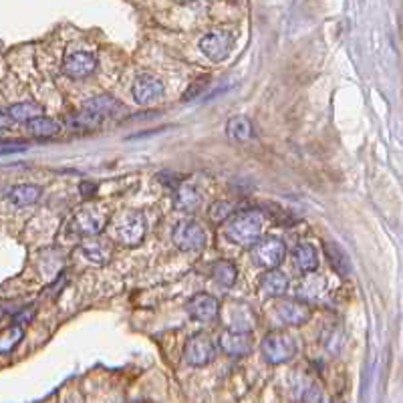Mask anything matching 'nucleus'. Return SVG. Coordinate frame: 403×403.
Returning a JSON list of instances; mask_svg holds the SVG:
<instances>
[{
	"mask_svg": "<svg viewBox=\"0 0 403 403\" xmlns=\"http://www.w3.org/2000/svg\"><path fill=\"white\" fill-rule=\"evenodd\" d=\"M262 232V214L254 208L232 214L226 222L224 234L236 246H254L260 240Z\"/></svg>",
	"mask_w": 403,
	"mask_h": 403,
	"instance_id": "nucleus-1",
	"label": "nucleus"
},
{
	"mask_svg": "<svg viewBox=\"0 0 403 403\" xmlns=\"http://www.w3.org/2000/svg\"><path fill=\"white\" fill-rule=\"evenodd\" d=\"M107 232H109V238L117 244L137 246L148 232V222L139 210H123L111 218Z\"/></svg>",
	"mask_w": 403,
	"mask_h": 403,
	"instance_id": "nucleus-2",
	"label": "nucleus"
},
{
	"mask_svg": "<svg viewBox=\"0 0 403 403\" xmlns=\"http://www.w3.org/2000/svg\"><path fill=\"white\" fill-rule=\"evenodd\" d=\"M111 218L107 208L99 206V204H87L81 210L75 212V216L69 220L67 224V232L71 234V238H91V236H99L103 230H107Z\"/></svg>",
	"mask_w": 403,
	"mask_h": 403,
	"instance_id": "nucleus-3",
	"label": "nucleus"
},
{
	"mask_svg": "<svg viewBox=\"0 0 403 403\" xmlns=\"http://www.w3.org/2000/svg\"><path fill=\"white\" fill-rule=\"evenodd\" d=\"M287 256V246L276 236H264L254 246H250V258L252 262L262 270L278 269Z\"/></svg>",
	"mask_w": 403,
	"mask_h": 403,
	"instance_id": "nucleus-4",
	"label": "nucleus"
},
{
	"mask_svg": "<svg viewBox=\"0 0 403 403\" xmlns=\"http://www.w3.org/2000/svg\"><path fill=\"white\" fill-rule=\"evenodd\" d=\"M260 353L264 357V361L270 365H283L288 363L294 355H297V341L283 331H274L269 333L262 343H260Z\"/></svg>",
	"mask_w": 403,
	"mask_h": 403,
	"instance_id": "nucleus-5",
	"label": "nucleus"
},
{
	"mask_svg": "<svg viewBox=\"0 0 403 403\" xmlns=\"http://www.w3.org/2000/svg\"><path fill=\"white\" fill-rule=\"evenodd\" d=\"M216 359V345L210 335L196 333L184 345V361L192 367H206Z\"/></svg>",
	"mask_w": 403,
	"mask_h": 403,
	"instance_id": "nucleus-6",
	"label": "nucleus"
},
{
	"mask_svg": "<svg viewBox=\"0 0 403 403\" xmlns=\"http://www.w3.org/2000/svg\"><path fill=\"white\" fill-rule=\"evenodd\" d=\"M173 244L184 252H198L206 244V230L196 220H184L173 228Z\"/></svg>",
	"mask_w": 403,
	"mask_h": 403,
	"instance_id": "nucleus-7",
	"label": "nucleus"
},
{
	"mask_svg": "<svg viewBox=\"0 0 403 403\" xmlns=\"http://www.w3.org/2000/svg\"><path fill=\"white\" fill-rule=\"evenodd\" d=\"M222 319L224 325L228 326L230 331H244L250 333L254 325H256V315L250 305L242 303V301H230L222 307Z\"/></svg>",
	"mask_w": 403,
	"mask_h": 403,
	"instance_id": "nucleus-8",
	"label": "nucleus"
},
{
	"mask_svg": "<svg viewBox=\"0 0 403 403\" xmlns=\"http://www.w3.org/2000/svg\"><path fill=\"white\" fill-rule=\"evenodd\" d=\"M232 45H234V37L232 33L224 31V29H216L210 31L208 35H204L200 40V51L210 58V61H224V58L230 55Z\"/></svg>",
	"mask_w": 403,
	"mask_h": 403,
	"instance_id": "nucleus-9",
	"label": "nucleus"
},
{
	"mask_svg": "<svg viewBox=\"0 0 403 403\" xmlns=\"http://www.w3.org/2000/svg\"><path fill=\"white\" fill-rule=\"evenodd\" d=\"M274 315L287 326H301L310 319V308L303 299H280L274 305Z\"/></svg>",
	"mask_w": 403,
	"mask_h": 403,
	"instance_id": "nucleus-10",
	"label": "nucleus"
},
{
	"mask_svg": "<svg viewBox=\"0 0 403 403\" xmlns=\"http://www.w3.org/2000/svg\"><path fill=\"white\" fill-rule=\"evenodd\" d=\"M188 315L192 317L193 321H202V323H208V321H214L218 315H220V303L216 297H212L208 292H198L193 294L192 299L188 301Z\"/></svg>",
	"mask_w": 403,
	"mask_h": 403,
	"instance_id": "nucleus-11",
	"label": "nucleus"
},
{
	"mask_svg": "<svg viewBox=\"0 0 403 403\" xmlns=\"http://www.w3.org/2000/svg\"><path fill=\"white\" fill-rule=\"evenodd\" d=\"M132 95L139 103V105H150L155 103L159 97L164 95V83L161 79H157L155 75L143 73L135 79L134 87H132Z\"/></svg>",
	"mask_w": 403,
	"mask_h": 403,
	"instance_id": "nucleus-12",
	"label": "nucleus"
},
{
	"mask_svg": "<svg viewBox=\"0 0 403 403\" xmlns=\"http://www.w3.org/2000/svg\"><path fill=\"white\" fill-rule=\"evenodd\" d=\"M97 69V58L91 53L85 51H75L67 55L63 63V73L69 79H85L89 77Z\"/></svg>",
	"mask_w": 403,
	"mask_h": 403,
	"instance_id": "nucleus-13",
	"label": "nucleus"
},
{
	"mask_svg": "<svg viewBox=\"0 0 403 403\" xmlns=\"http://www.w3.org/2000/svg\"><path fill=\"white\" fill-rule=\"evenodd\" d=\"M252 335L244 331H224L220 337V349L230 357H246L252 353Z\"/></svg>",
	"mask_w": 403,
	"mask_h": 403,
	"instance_id": "nucleus-14",
	"label": "nucleus"
},
{
	"mask_svg": "<svg viewBox=\"0 0 403 403\" xmlns=\"http://www.w3.org/2000/svg\"><path fill=\"white\" fill-rule=\"evenodd\" d=\"M81 254L93 262V264H105L109 258H111V246L107 240L99 238V236H91V238H83L81 244H79Z\"/></svg>",
	"mask_w": 403,
	"mask_h": 403,
	"instance_id": "nucleus-15",
	"label": "nucleus"
},
{
	"mask_svg": "<svg viewBox=\"0 0 403 403\" xmlns=\"http://www.w3.org/2000/svg\"><path fill=\"white\" fill-rule=\"evenodd\" d=\"M258 290L267 299H280L288 290V278L278 269L264 270V274L258 280Z\"/></svg>",
	"mask_w": 403,
	"mask_h": 403,
	"instance_id": "nucleus-16",
	"label": "nucleus"
},
{
	"mask_svg": "<svg viewBox=\"0 0 403 403\" xmlns=\"http://www.w3.org/2000/svg\"><path fill=\"white\" fill-rule=\"evenodd\" d=\"M40 196H42V188L37 184H20L6 192V200L17 208H26L37 204Z\"/></svg>",
	"mask_w": 403,
	"mask_h": 403,
	"instance_id": "nucleus-17",
	"label": "nucleus"
},
{
	"mask_svg": "<svg viewBox=\"0 0 403 403\" xmlns=\"http://www.w3.org/2000/svg\"><path fill=\"white\" fill-rule=\"evenodd\" d=\"M103 121L105 119L93 113L91 109L81 107L79 111H73L65 117V127H69L73 132H91V129H97Z\"/></svg>",
	"mask_w": 403,
	"mask_h": 403,
	"instance_id": "nucleus-18",
	"label": "nucleus"
},
{
	"mask_svg": "<svg viewBox=\"0 0 403 403\" xmlns=\"http://www.w3.org/2000/svg\"><path fill=\"white\" fill-rule=\"evenodd\" d=\"M292 262L299 269V272L313 274L315 270L319 269V254H317V250H315L313 244L303 242V244L294 246V250H292Z\"/></svg>",
	"mask_w": 403,
	"mask_h": 403,
	"instance_id": "nucleus-19",
	"label": "nucleus"
},
{
	"mask_svg": "<svg viewBox=\"0 0 403 403\" xmlns=\"http://www.w3.org/2000/svg\"><path fill=\"white\" fill-rule=\"evenodd\" d=\"M173 206L175 210L182 212H196L200 206H202V193L198 192V188L193 186H177L175 188V196H173Z\"/></svg>",
	"mask_w": 403,
	"mask_h": 403,
	"instance_id": "nucleus-20",
	"label": "nucleus"
},
{
	"mask_svg": "<svg viewBox=\"0 0 403 403\" xmlns=\"http://www.w3.org/2000/svg\"><path fill=\"white\" fill-rule=\"evenodd\" d=\"M323 250H325V256L329 264H331V269L335 270L339 276L347 278L351 274V260H349L345 250L341 248L339 244H335V242H325Z\"/></svg>",
	"mask_w": 403,
	"mask_h": 403,
	"instance_id": "nucleus-21",
	"label": "nucleus"
},
{
	"mask_svg": "<svg viewBox=\"0 0 403 403\" xmlns=\"http://www.w3.org/2000/svg\"><path fill=\"white\" fill-rule=\"evenodd\" d=\"M83 107L91 109L93 113L103 117V119H109V117L117 116L119 111H123V105L113 95H97L93 99H89V101H85Z\"/></svg>",
	"mask_w": 403,
	"mask_h": 403,
	"instance_id": "nucleus-22",
	"label": "nucleus"
},
{
	"mask_svg": "<svg viewBox=\"0 0 403 403\" xmlns=\"http://www.w3.org/2000/svg\"><path fill=\"white\" fill-rule=\"evenodd\" d=\"M212 280L220 288H230L234 287L236 278H238V270L232 264L230 260H216L212 264L210 270Z\"/></svg>",
	"mask_w": 403,
	"mask_h": 403,
	"instance_id": "nucleus-23",
	"label": "nucleus"
},
{
	"mask_svg": "<svg viewBox=\"0 0 403 403\" xmlns=\"http://www.w3.org/2000/svg\"><path fill=\"white\" fill-rule=\"evenodd\" d=\"M39 116H42V107L33 101H20L6 109V117H10L17 123H29Z\"/></svg>",
	"mask_w": 403,
	"mask_h": 403,
	"instance_id": "nucleus-24",
	"label": "nucleus"
},
{
	"mask_svg": "<svg viewBox=\"0 0 403 403\" xmlns=\"http://www.w3.org/2000/svg\"><path fill=\"white\" fill-rule=\"evenodd\" d=\"M226 135L234 141H248L250 137L254 135L252 121L244 116L230 117L228 123H226Z\"/></svg>",
	"mask_w": 403,
	"mask_h": 403,
	"instance_id": "nucleus-25",
	"label": "nucleus"
},
{
	"mask_svg": "<svg viewBox=\"0 0 403 403\" xmlns=\"http://www.w3.org/2000/svg\"><path fill=\"white\" fill-rule=\"evenodd\" d=\"M26 129H29V134L35 135V137H53V135L58 134L61 125L55 119H51V117L39 116L26 123Z\"/></svg>",
	"mask_w": 403,
	"mask_h": 403,
	"instance_id": "nucleus-26",
	"label": "nucleus"
},
{
	"mask_svg": "<svg viewBox=\"0 0 403 403\" xmlns=\"http://www.w3.org/2000/svg\"><path fill=\"white\" fill-rule=\"evenodd\" d=\"M299 297L307 303V301H317L323 297L325 292V278H319V276H310L305 278L301 285H299Z\"/></svg>",
	"mask_w": 403,
	"mask_h": 403,
	"instance_id": "nucleus-27",
	"label": "nucleus"
},
{
	"mask_svg": "<svg viewBox=\"0 0 403 403\" xmlns=\"http://www.w3.org/2000/svg\"><path fill=\"white\" fill-rule=\"evenodd\" d=\"M22 337H24V326L17 325V323L10 325L2 333V337H0V351H2V353L15 351L17 345L22 341Z\"/></svg>",
	"mask_w": 403,
	"mask_h": 403,
	"instance_id": "nucleus-28",
	"label": "nucleus"
},
{
	"mask_svg": "<svg viewBox=\"0 0 403 403\" xmlns=\"http://www.w3.org/2000/svg\"><path fill=\"white\" fill-rule=\"evenodd\" d=\"M232 214H236V212H234V208H232L230 202H216L210 210V216L216 220V222L228 220Z\"/></svg>",
	"mask_w": 403,
	"mask_h": 403,
	"instance_id": "nucleus-29",
	"label": "nucleus"
},
{
	"mask_svg": "<svg viewBox=\"0 0 403 403\" xmlns=\"http://www.w3.org/2000/svg\"><path fill=\"white\" fill-rule=\"evenodd\" d=\"M305 402L307 403H326L325 393L317 387V385H313L310 389L307 391V395H305Z\"/></svg>",
	"mask_w": 403,
	"mask_h": 403,
	"instance_id": "nucleus-30",
	"label": "nucleus"
},
{
	"mask_svg": "<svg viewBox=\"0 0 403 403\" xmlns=\"http://www.w3.org/2000/svg\"><path fill=\"white\" fill-rule=\"evenodd\" d=\"M33 315H35V308H24V310H20L19 315H15V323L24 326L33 319Z\"/></svg>",
	"mask_w": 403,
	"mask_h": 403,
	"instance_id": "nucleus-31",
	"label": "nucleus"
},
{
	"mask_svg": "<svg viewBox=\"0 0 403 403\" xmlns=\"http://www.w3.org/2000/svg\"><path fill=\"white\" fill-rule=\"evenodd\" d=\"M61 403H83V400L79 397L77 393H67L61 397Z\"/></svg>",
	"mask_w": 403,
	"mask_h": 403,
	"instance_id": "nucleus-32",
	"label": "nucleus"
}]
</instances>
